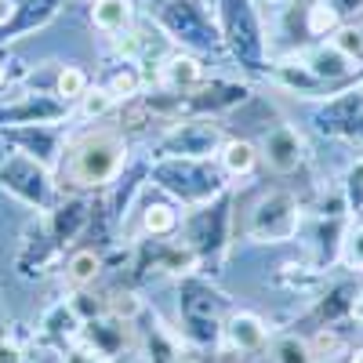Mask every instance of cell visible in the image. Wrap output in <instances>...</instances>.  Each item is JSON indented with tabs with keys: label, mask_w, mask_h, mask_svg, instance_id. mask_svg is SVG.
I'll return each instance as SVG.
<instances>
[{
	"label": "cell",
	"mask_w": 363,
	"mask_h": 363,
	"mask_svg": "<svg viewBox=\"0 0 363 363\" xmlns=\"http://www.w3.org/2000/svg\"><path fill=\"white\" fill-rule=\"evenodd\" d=\"M294 233H298V200L291 193H269L251 215V236L280 244Z\"/></svg>",
	"instance_id": "cell-2"
},
{
	"label": "cell",
	"mask_w": 363,
	"mask_h": 363,
	"mask_svg": "<svg viewBox=\"0 0 363 363\" xmlns=\"http://www.w3.org/2000/svg\"><path fill=\"white\" fill-rule=\"evenodd\" d=\"M11 11H15L11 0H0V22H8V18H11Z\"/></svg>",
	"instance_id": "cell-21"
},
{
	"label": "cell",
	"mask_w": 363,
	"mask_h": 363,
	"mask_svg": "<svg viewBox=\"0 0 363 363\" xmlns=\"http://www.w3.org/2000/svg\"><path fill=\"white\" fill-rule=\"evenodd\" d=\"M84 106V116H91V120H95V116H102V113H109L113 109V102H116V95H113V91L109 87H95V91H84V99H80Z\"/></svg>",
	"instance_id": "cell-11"
},
{
	"label": "cell",
	"mask_w": 363,
	"mask_h": 363,
	"mask_svg": "<svg viewBox=\"0 0 363 363\" xmlns=\"http://www.w3.org/2000/svg\"><path fill=\"white\" fill-rule=\"evenodd\" d=\"M145 229L149 233H171L174 229V211L164 207V203H153L145 211Z\"/></svg>",
	"instance_id": "cell-14"
},
{
	"label": "cell",
	"mask_w": 363,
	"mask_h": 363,
	"mask_svg": "<svg viewBox=\"0 0 363 363\" xmlns=\"http://www.w3.org/2000/svg\"><path fill=\"white\" fill-rule=\"evenodd\" d=\"M345 262L352 269H363V222L345 233Z\"/></svg>",
	"instance_id": "cell-15"
},
{
	"label": "cell",
	"mask_w": 363,
	"mask_h": 363,
	"mask_svg": "<svg viewBox=\"0 0 363 363\" xmlns=\"http://www.w3.org/2000/svg\"><path fill=\"white\" fill-rule=\"evenodd\" d=\"M352 363H363V349H359V352H356V356H352Z\"/></svg>",
	"instance_id": "cell-23"
},
{
	"label": "cell",
	"mask_w": 363,
	"mask_h": 363,
	"mask_svg": "<svg viewBox=\"0 0 363 363\" xmlns=\"http://www.w3.org/2000/svg\"><path fill=\"white\" fill-rule=\"evenodd\" d=\"M306 69L323 84V80H342V77H349V73L356 69V62H349V58H345L335 44H320V48L309 51Z\"/></svg>",
	"instance_id": "cell-3"
},
{
	"label": "cell",
	"mask_w": 363,
	"mask_h": 363,
	"mask_svg": "<svg viewBox=\"0 0 363 363\" xmlns=\"http://www.w3.org/2000/svg\"><path fill=\"white\" fill-rule=\"evenodd\" d=\"M338 26H342V15H338V8L330 4V0H313V4L306 8V29H309V37H330Z\"/></svg>",
	"instance_id": "cell-7"
},
{
	"label": "cell",
	"mask_w": 363,
	"mask_h": 363,
	"mask_svg": "<svg viewBox=\"0 0 363 363\" xmlns=\"http://www.w3.org/2000/svg\"><path fill=\"white\" fill-rule=\"evenodd\" d=\"M265 157L272 171H294L301 164V138L291 128H277L265 138Z\"/></svg>",
	"instance_id": "cell-4"
},
{
	"label": "cell",
	"mask_w": 363,
	"mask_h": 363,
	"mask_svg": "<svg viewBox=\"0 0 363 363\" xmlns=\"http://www.w3.org/2000/svg\"><path fill=\"white\" fill-rule=\"evenodd\" d=\"M91 18L102 33H124L131 26V0H99Z\"/></svg>",
	"instance_id": "cell-6"
},
{
	"label": "cell",
	"mask_w": 363,
	"mask_h": 363,
	"mask_svg": "<svg viewBox=\"0 0 363 363\" xmlns=\"http://www.w3.org/2000/svg\"><path fill=\"white\" fill-rule=\"evenodd\" d=\"M109 91H113L116 99H128V95H135V91H138V77L135 73H116L113 84H109Z\"/></svg>",
	"instance_id": "cell-16"
},
{
	"label": "cell",
	"mask_w": 363,
	"mask_h": 363,
	"mask_svg": "<svg viewBox=\"0 0 363 363\" xmlns=\"http://www.w3.org/2000/svg\"><path fill=\"white\" fill-rule=\"evenodd\" d=\"M222 164L229 174H251L255 164H258V149L251 142H229L222 149Z\"/></svg>",
	"instance_id": "cell-9"
},
{
	"label": "cell",
	"mask_w": 363,
	"mask_h": 363,
	"mask_svg": "<svg viewBox=\"0 0 363 363\" xmlns=\"http://www.w3.org/2000/svg\"><path fill=\"white\" fill-rule=\"evenodd\" d=\"M113 313H116V316H135V313H138V298H135V294H116Z\"/></svg>",
	"instance_id": "cell-17"
},
{
	"label": "cell",
	"mask_w": 363,
	"mask_h": 363,
	"mask_svg": "<svg viewBox=\"0 0 363 363\" xmlns=\"http://www.w3.org/2000/svg\"><path fill=\"white\" fill-rule=\"evenodd\" d=\"M225 335H229V345L240 349V352H255L265 345V323L255 316V313H236L229 323H225Z\"/></svg>",
	"instance_id": "cell-5"
},
{
	"label": "cell",
	"mask_w": 363,
	"mask_h": 363,
	"mask_svg": "<svg viewBox=\"0 0 363 363\" xmlns=\"http://www.w3.org/2000/svg\"><path fill=\"white\" fill-rule=\"evenodd\" d=\"M200 77H203V69H200L196 58H189V55H174V58L164 62V80L171 87H196Z\"/></svg>",
	"instance_id": "cell-8"
},
{
	"label": "cell",
	"mask_w": 363,
	"mask_h": 363,
	"mask_svg": "<svg viewBox=\"0 0 363 363\" xmlns=\"http://www.w3.org/2000/svg\"><path fill=\"white\" fill-rule=\"evenodd\" d=\"M272 356H277V363H313L316 352L306 338H298V335H287L280 338L277 345H272Z\"/></svg>",
	"instance_id": "cell-10"
},
{
	"label": "cell",
	"mask_w": 363,
	"mask_h": 363,
	"mask_svg": "<svg viewBox=\"0 0 363 363\" xmlns=\"http://www.w3.org/2000/svg\"><path fill=\"white\" fill-rule=\"evenodd\" d=\"M120 167H124V142L109 131H99L69 145L62 174L73 186H106L109 178H116Z\"/></svg>",
	"instance_id": "cell-1"
},
{
	"label": "cell",
	"mask_w": 363,
	"mask_h": 363,
	"mask_svg": "<svg viewBox=\"0 0 363 363\" xmlns=\"http://www.w3.org/2000/svg\"><path fill=\"white\" fill-rule=\"evenodd\" d=\"M330 4L338 8V15H345V11H356V8H363V0H330Z\"/></svg>",
	"instance_id": "cell-20"
},
{
	"label": "cell",
	"mask_w": 363,
	"mask_h": 363,
	"mask_svg": "<svg viewBox=\"0 0 363 363\" xmlns=\"http://www.w3.org/2000/svg\"><path fill=\"white\" fill-rule=\"evenodd\" d=\"M4 80H8V69H4V66H0V87H4Z\"/></svg>",
	"instance_id": "cell-22"
},
{
	"label": "cell",
	"mask_w": 363,
	"mask_h": 363,
	"mask_svg": "<svg viewBox=\"0 0 363 363\" xmlns=\"http://www.w3.org/2000/svg\"><path fill=\"white\" fill-rule=\"evenodd\" d=\"M55 91L62 99H84V91H87V80H84V73L80 69H73V66H66L62 73H58V80H55Z\"/></svg>",
	"instance_id": "cell-12"
},
{
	"label": "cell",
	"mask_w": 363,
	"mask_h": 363,
	"mask_svg": "<svg viewBox=\"0 0 363 363\" xmlns=\"http://www.w3.org/2000/svg\"><path fill=\"white\" fill-rule=\"evenodd\" d=\"M62 363H99V352L95 349H69L66 356H62Z\"/></svg>",
	"instance_id": "cell-18"
},
{
	"label": "cell",
	"mask_w": 363,
	"mask_h": 363,
	"mask_svg": "<svg viewBox=\"0 0 363 363\" xmlns=\"http://www.w3.org/2000/svg\"><path fill=\"white\" fill-rule=\"evenodd\" d=\"M95 277H99V258L91 255V251L73 255V262H69V280H73V284H91Z\"/></svg>",
	"instance_id": "cell-13"
},
{
	"label": "cell",
	"mask_w": 363,
	"mask_h": 363,
	"mask_svg": "<svg viewBox=\"0 0 363 363\" xmlns=\"http://www.w3.org/2000/svg\"><path fill=\"white\" fill-rule=\"evenodd\" d=\"M0 363H22L18 345H11V342H0Z\"/></svg>",
	"instance_id": "cell-19"
},
{
	"label": "cell",
	"mask_w": 363,
	"mask_h": 363,
	"mask_svg": "<svg viewBox=\"0 0 363 363\" xmlns=\"http://www.w3.org/2000/svg\"><path fill=\"white\" fill-rule=\"evenodd\" d=\"M359 37H363V26H359Z\"/></svg>",
	"instance_id": "cell-25"
},
{
	"label": "cell",
	"mask_w": 363,
	"mask_h": 363,
	"mask_svg": "<svg viewBox=\"0 0 363 363\" xmlns=\"http://www.w3.org/2000/svg\"><path fill=\"white\" fill-rule=\"evenodd\" d=\"M178 363H193V359H178Z\"/></svg>",
	"instance_id": "cell-24"
}]
</instances>
